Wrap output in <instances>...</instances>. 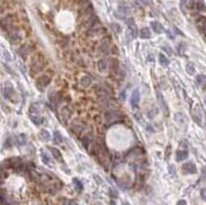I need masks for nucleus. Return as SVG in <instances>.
I'll return each mask as SVG.
<instances>
[{"instance_id":"1","label":"nucleus","mask_w":206,"mask_h":205,"mask_svg":"<svg viewBox=\"0 0 206 205\" xmlns=\"http://www.w3.org/2000/svg\"><path fill=\"white\" fill-rule=\"evenodd\" d=\"M157 100H158V103H159L160 107L162 108V110L164 111L165 115H169V107H168V104L167 102H166V100H165L164 96H163V94L160 91H158L157 92Z\"/></svg>"},{"instance_id":"2","label":"nucleus","mask_w":206,"mask_h":205,"mask_svg":"<svg viewBox=\"0 0 206 205\" xmlns=\"http://www.w3.org/2000/svg\"><path fill=\"white\" fill-rule=\"evenodd\" d=\"M181 171L185 174H194L197 172V169H196V166L194 163L192 162H188V163H185V164L183 165L181 167Z\"/></svg>"},{"instance_id":"3","label":"nucleus","mask_w":206,"mask_h":205,"mask_svg":"<svg viewBox=\"0 0 206 205\" xmlns=\"http://www.w3.org/2000/svg\"><path fill=\"white\" fill-rule=\"evenodd\" d=\"M49 82H51V77L47 76V75H42V76L38 77L37 80H36V86L40 89H43L46 86L49 85Z\"/></svg>"},{"instance_id":"4","label":"nucleus","mask_w":206,"mask_h":205,"mask_svg":"<svg viewBox=\"0 0 206 205\" xmlns=\"http://www.w3.org/2000/svg\"><path fill=\"white\" fill-rule=\"evenodd\" d=\"M127 24L129 26V33L131 35V38H135L137 34V29L135 23H134V20L133 19H129V20H127Z\"/></svg>"},{"instance_id":"5","label":"nucleus","mask_w":206,"mask_h":205,"mask_svg":"<svg viewBox=\"0 0 206 205\" xmlns=\"http://www.w3.org/2000/svg\"><path fill=\"white\" fill-rule=\"evenodd\" d=\"M139 100H140V93H139V91L137 90H134V92L132 93L131 95V105L133 106V107H137L139 104Z\"/></svg>"},{"instance_id":"6","label":"nucleus","mask_w":206,"mask_h":205,"mask_svg":"<svg viewBox=\"0 0 206 205\" xmlns=\"http://www.w3.org/2000/svg\"><path fill=\"white\" fill-rule=\"evenodd\" d=\"M193 119L196 123L199 124L200 126H202V123H201V119H202V113H201V110L199 106H196L195 109L193 110Z\"/></svg>"},{"instance_id":"7","label":"nucleus","mask_w":206,"mask_h":205,"mask_svg":"<svg viewBox=\"0 0 206 205\" xmlns=\"http://www.w3.org/2000/svg\"><path fill=\"white\" fill-rule=\"evenodd\" d=\"M189 157V153L185 149H179V151H176L175 154V158H176V161L177 162H181L183 160L188 159Z\"/></svg>"},{"instance_id":"8","label":"nucleus","mask_w":206,"mask_h":205,"mask_svg":"<svg viewBox=\"0 0 206 205\" xmlns=\"http://www.w3.org/2000/svg\"><path fill=\"white\" fill-rule=\"evenodd\" d=\"M41 161H42V163H43L44 165H46V166H49V167L55 166L54 161H53L45 153H41Z\"/></svg>"},{"instance_id":"9","label":"nucleus","mask_w":206,"mask_h":205,"mask_svg":"<svg viewBox=\"0 0 206 205\" xmlns=\"http://www.w3.org/2000/svg\"><path fill=\"white\" fill-rule=\"evenodd\" d=\"M150 26H152V30L156 32V33H162L163 31H164V27L162 26V24L159 23V22H156V21H154V22H152L150 23Z\"/></svg>"},{"instance_id":"10","label":"nucleus","mask_w":206,"mask_h":205,"mask_svg":"<svg viewBox=\"0 0 206 205\" xmlns=\"http://www.w3.org/2000/svg\"><path fill=\"white\" fill-rule=\"evenodd\" d=\"M30 110L32 113H41V111L43 110V105L38 102L32 103L30 106Z\"/></svg>"},{"instance_id":"11","label":"nucleus","mask_w":206,"mask_h":205,"mask_svg":"<svg viewBox=\"0 0 206 205\" xmlns=\"http://www.w3.org/2000/svg\"><path fill=\"white\" fill-rule=\"evenodd\" d=\"M139 36H140L142 39L150 38V30H149V28H147V27L141 28V30L139 32Z\"/></svg>"},{"instance_id":"12","label":"nucleus","mask_w":206,"mask_h":205,"mask_svg":"<svg viewBox=\"0 0 206 205\" xmlns=\"http://www.w3.org/2000/svg\"><path fill=\"white\" fill-rule=\"evenodd\" d=\"M196 82H197V85L202 87V89H205V82H206V77L204 74H199L197 75L196 77Z\"/></svg>"},{"instance_id":"13","label":"nucleus","mask_w":206,"mask_h":205,"mask_svg":"<svg viewBox=\"0 0 206 205\" xmlns=\"http://www.w3.org/2000/svg\"><path fill=\"white\" fill-rule=\"evenodd\" d=\"M91 84H92V78H91L89 75H85L84 77H82V80H80V85H82V87L88 88L90 87Z\"/></svg>"},{"instance_id":"14","label":"nucleus","mask_w":206,"mask_h":205,"mask_svg":"<svg viewBox=\"0 0 206 205\" xmlns=\"http://www.w3.org/2000/svg\"><path fill=\"white\" fill-rule=\"evenodd\" d=\"M205 26H206L205 18H204V17H201V19H199L198 21V29L203 35L205 34Z\"/></svg>"},{"instance_id":"15","label":"nucleus","mask_w":206,"mask_h":205,"mask_svg":"<svg viewBox=\"0 0 206 205\" xmlns=\"http://www.w3.org/2000/svg\"><path fill=\"white\" fill-rule=\"evenodd\" d=\"M174 120H175V122H176V123H178L179 125H185V115H183L181 113H175Z\"/></svg>"},{"instance_id":"16","label":"nucleus","mask_w":206,"mask_h":205,"mask_svg":"<svg viewBox=\"0 0 206 205\" xmlns=\"http://www.w3.org/2000/svg\"><path fill=\"white\" fill-rule=\"evenodd\" d=\"M49 151H51L52 155H53V157H54L55 159L62 161V154L60 153L59 149H57L56 147H49Z\"/></svg>"},{"instance_id":"17","label":"nucleus","mask_w":206,"mask_h":205,"mask_svg":"<svg viewBox=\"0 0 206 205\" xmlns=\"http://www.w3.org/2000/svg\"><path fill=\"white\" fill-rule=\"evenodd\" d=\"M159 62H160V64L162 65L163 67H167L170 63L167 57L165 56V55H163V54H159Z\"/></svg>"},{"instance_id":"18","label":"nucleus","mask_w":206,"mask_h":205,"mask_svg":"<svg viewBox=\"0 0 206 205\" xmlns=\"http://www.w3.org/2000/svg\"><path fill=\"white\" fill-rule=\"evenodd\" d=\"M30 120L32 121V123H34L37 126H39L40 124L43 123V119L41 118V117H38V115H30Z\"/></svg>"},{"instance_id":"19","label":"nucleus","mask_w":206,"mask_h":205,"mask_svg":"<svg viewBox=\"0 0 206 205\" xmlns=\"http://www.w3.org/2000/svg\"><path fill=\"white\" fill-rule=\"evenodd\" d=\"M39 138L41 139V140H49V138H51V135H49V131L44 130V129H42V130H40V132H39Z\"/></svg>"},{"instance_id":"20","label":"nucleus","mask_w":206,"mask_h":205,"mask_svg":"<svg viewBox=\"0 0 206 205\" xmlns=\"http://www.w3.org/2000/svg\"><path fill=\"white\" fill-rule=\"evenodd\" d=\"M17 140H18V143L20 144V145H24V144H26V142H27V136H26V134L21 133L17 136Z\"/></svg>"},{"instance_id":"21","label":"nucleus","mask_w":206,"mask_h":205,"mask_svg":"<svg viewBox=\"0 0 206 205\" xmlns=\"http://www.w3.org/2000/svg\"><path fill=\"white\" fill-rule=\"evenodd\" d=\"M72 182H73V185H74L75 189H76L78 192H82V189H84V186H82V182H80L78 178H73L72 180Z\"/></svg>"},{"instance_id":"22","label":"nucleus","mask_w":206,"mask_h":205,"mask_svg":"<svg viewBox=\"0 0 206 205\" xmlns=\"http://www.w3.org/2000/svg\"><path fill=\"white\" fill-rule=\"evenodd\" d=\"M62 140H63V137H62L61 133H60L59 131H55V132H54V141H55V143H57V144L61 143Z\"/></svg>"},{"instance_id":"23","label":"nucleus","mask_w":206,"mask_h":205,"mask_svg":"<svg viewBox=\"0 0 206 205\" xmlns=\"http://www.w3.org/2000/svg\"><path fill=\"white\" fill-rule=\"evenodd\" d=\"M19 54L23 57V58H26L27 55H28V46H25V44H24L23 46H21L20 49H19Z\"/></svg>"},{"instance_id":"24","label":"nucleus","mask_w":206,"mask_h":205,"mask_svg":"<svg viewBox=\"0 0 206 205\" xmlns=\"http://www.w3.org/2000/svg\"><path fill=\"white\" fill-rule=\"evenodd\" d=\"M187 72L191 75H193L195 73V66H194L193 63H188L187 64Z\"/></svg>"},{"instance_id":"25","label":"nucleus","mask_w":206,"mask_h":205,"mask_svg":"<svg viewBox=\"0 0 206 205\" xmlns=\"http://www.w3.org/2000/svg\"><path fill=\"white\" fill-rule=\"evenodd\" d=\"M98 68L100 71H104L106 69V63L103 60H100V61L98 62Z\"/></svg>"},{"instance_id":"26","label":"nucleus","mask_w":206,"mask_h":205,"mask_svg":"<svg viewBox=\"0 0 206 205\" xmlns=\"http://www.w3.org/2000/svg\"><path fill=\"white\" fill-rule=\"evenodd\" d=\"M111 28H112V30L116 32V33H120L122 31V28H121V26L118 25V24H116V23H113V24H111Z\"/></svg>"},{"instance_id":"27","label":"nucleus","mask_w":206,"mask_h":205,"mask_svg":"<svg viewBox=\"0 0 206 205\" xmlns=\"http://www.w3.org/2000/svg\"><path fill=\"white\" fill-rule=\"evenodd\" d=\"M100 50L103 52V53H106V51L108 50V44L106 41H103L102 42V44H101V46H100Z\"/></svg>"},{"instance_id":"28","label":"nucleus","mask_w":206,"mask_h":205,"mask_svg":"<svg viewBox=\"0 0 206 205\" xmlns=\"http://www.w3.org/2000/svg\"><path fill=\"white\" fill-rule=\"evenodd\" d=\"M197 8H198V10L204 11V10H205V5H204V3L202 2V1H199V2L197 3Z\"/></svg>"},{"instance_id":"29","label":"nucleus","mask_w":206,"mask_h":205,"mask_svg":"<svg viewBox=\"0 0 206 205\" xmlns=\"http://www.w3.org/2000/svg\"><path fill=\"white\" fill-rule=\"evenodd\" d=\"M200 196H201V198H202V200L203 201L206 200V190L205 189H202V190H201Z\"/></svg>"},{"instance_id":"30","label":"nucleus","mask_w":206,"mask_h":205,"mask_svg":"<svg viewBox=\"0 0 206 205\" xmlns=\"http://www.w3.org/2000/svg\"><path fill=\"white\" fill-rule=\"evenodd\" d=\"M171 146L170 145H168V147H167V154H165V159H168L169 158V155H170V151H171Z\"/></svg>"},{"instance_id":"31","label":"nucleus","mask_w":206,"mask_h":205,"mask_svg":"<svg viewBox=\"0 0 206 205\" xmlns=\"http://www.w3.org/2000/svg\"><path fill=\"white\" fill-rule=\"evenodd\" d=\"M141 1L144 3V4H146V5H152V0H141Z\"/></svg>"},{"instance_id":"32","label":"nucleus","mask_w":206,"mask_h":205,"mask_svg":"<svg viewBox=\"0 0 206 205\" xmlns=\"http://www.w3.org/2000/svg\"><path fill=\"white\" fill-rule=\"evenodd\" d=\"M176 205H188V203H187V201L185 200H179Z\"/></svg>"},{"instance_id":"33","label":"nucleus","mask_w":206,"mask_h":205,"mask_svg":"<svg viewBox=\"0 0 206 205\" xmlns=\"http://www.w3.org/2000/svg\"><path fill=\"white\" fill-rule=\"evenodd\" d=\"M174 31H175V32H176V33L178 34V35H183V32H181V31H180L179 29L176 28V27H174Z\"/></svg>"},{"instance_id":"34","label":"nucleus","mask_w":206,"mask_h":205,"mask_svg":"<svg viewBox=\"0 0 206 205\" xmlns=\"http://www.w3.org/2000/svg\"><path fill=\"white\" fill-rule=\"evenodd\" d=\"M66 205H75V204H74L73 202H72V201H67Z\"/></svg>"},{"instance_id":"35","label":"nucleus","mask_w":206,"mask_h":205,"mask_svg":"<svg viewBox=\"0 0 206 205\" xmlns=\"http://www.w3.org/2000/svg\"><path fill=\"white\" fill-rule=\"evenodd\" d=\"M170 172H171L172 174H175V169L173 170V169H172V167H171V166H170Z\"/></svg>"},{"instance_id":"36","label":"nucleus","mask_w":206,"mask_h":205,"mask_svg":"<svg viewBox=\"0 0 206 205\" xmlns=\"http://www.w3.org/2000/svg\"><path fill=\"white\" fill-rule=\"evenodd\" d=\"M109 205H116V203L114 202V201H110V202H109Z\"/></svg>"}]
</instances>
